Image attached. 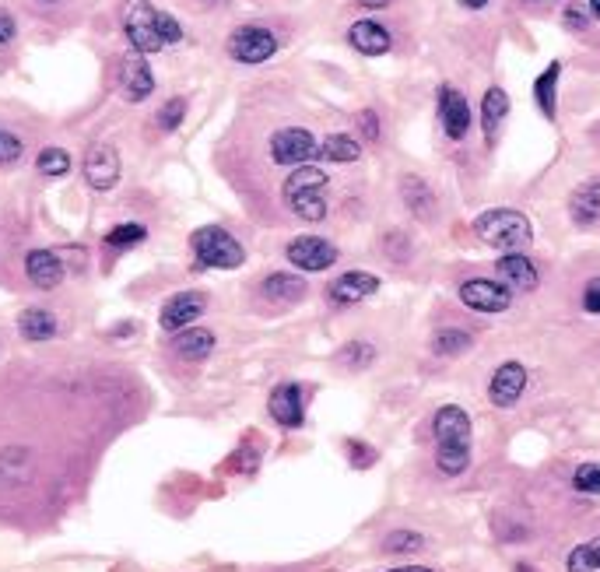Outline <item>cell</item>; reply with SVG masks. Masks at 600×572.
<instances>
[{"mask_svg": "<svg viewBox=\"0 0 600 572\" xmlns=\"http://www.w3.org/2000/svg\"><path fill=\"white\" fill-rule=\"evenodd\" d=\"M464 8H471V11H478V8H488V0H460Z\"/></svg>", "mask_w": 600, "mask_h": 572, "instance_id": "obj_42", "label": "cell"}, {"mask_svg": "<svg viewBox=\"0 0 600 572\" xmlns=\"http://www.w3.org/2000/svg\"><path fill=\"white\" fill-rule=\"evenodd\" d=\"M18 330H22L25 341H50V337L57 334V316H53L50 309L32 306L18 316Z\"/></svg>", "mask_w": 600, "mask_h": 572, "instance_id": "obj_24", "label": "cell"}, {"mask_svg": "<svg viewBox=\"0 0 600 572\" xmlns=\"http://www.w3.org/2000/svg\"><path fill=\"white\" fill-rule=\"evenodd\" d=\"M495 274H499L509 292H534L537 288V267L523 253H502L499 264H495Z\"/></svg>", "mask_w": 600, "mask_h": 572, "instance_id": "obj_18", "label": "cell"}, {"mask_svg": "<svg viewBox=\"0 0 600 572\" xmlns=\"http://www.w3.org/2000/svg\"><path fill=\"white\" fill-rule=\"evenodd\" d=\"M158 32H162V43L172 46L183 39V29H179V22L172 15H165V11H158Z\"/></svg>", "mask_w": 600, "mask_h": 572, "instance_id": "obj_36", "label": "cell"}, {"mask_svg": "<svg viewBox=\"0 0 600 572\" xmlns=\"http://www.w3.org/2000/svg\"><path fill=\"white\" fill-rule=\"evenodd\" d=\"M471 348V337L464 330H439L436 334V351L439 355H464Z\"/></svg>", "mask_w": 600, "mask_h": 572, "instance_id": "obj_30", "label": "cell"}, {"mask_svg": "<svg viewBox=\"0 0 600 572\" xmlns=\"http://www.w3.org/2000/svg\"><path fill=\"white\" fill-rule=\"evenodd\" d=\"M572 485L583 495H600V464H583L572 478Z\"/></svg>", "mask_w": 600, "mask_h": 572, "instance_id": "obj_32", "label": "cell"}, {"mask_svg": "<svg viewBox=\"0 0 600 572\" xmlns=\"http://www.w3.org/2000/svg\"><path fill=\"white\" fill-rule=\"evenodd\" d=\"M418 548H425V537L422 534H415V530H393V534H386V541H383V551H418Z\"/></svg>", "mask_w": 600, "mask_h": 572, "instance_id": "obj_31", "label": "cell"}, {"mask_svg": "<svg viewBox=\"0 0 600 572\" xmlns=\"http://www.w3.org/2000/svg\"><path fill=\"white\" fill-rule=\"evenodd\" d=\"M208 309V299H204V292H176L169 302L162 306V330L165 334H179V330L193 327V323L200 320V313Z\"/></svg>", "mask_w": 600, "mask_h": 572, "instance_id": "obj_10", "label": "cell"}, {"mask_svg": "<svg viewBox=\"0 0 600 572\" xmlns=\"http://www.w3.org/2000/svg\"><path fill=\"white\" fill-rule=\"evenodd\" d=\"M264 295L274 302H299L306 295V281L299 274H271L264 281Z\"/></svg>", "mask_w": 600, "mask_h": 572, "instance_id": "obj_26", "label": "cell"}, {"mask_svg": "<svg viewBox=\"0 0 600 572\" xmlns=\"http://www.w3.org/2000/svg\"><path fill=\"white\" fill-rule=\"evenodd\" d=\"M439 120H443L446 134H450L453 141H460V137L471 130V106H467L464 92H457L453 85L439 88Z\"/></svg>", "mask_w": 600, "mask_h": 572, "instance_id": "obj_14", "label": "cell"}, {"mask_svg": "<svg viewBox=\"0 0 600 572\" xmlns=\"http://www.w3.org/2000/svg\"><path fill=\"white\" fill-rule=\"evenodd\" d=\"M36 169L43 172V176L60 179V176H67V172H71V155H67L64 148H43V151H39V158H36Z\"/></svg>", "mask_w": 600, "mask_h": 572, "instance_id": "obj_28", "label": "cell"}, {"mask_svg": "<svg viewBox=\"0 0 600 572\" xmlns=\"http://www.w3.org/2000/svg\"><path fill=\"white\" fill-rule=\"evenodd\" d=\"M323 186H327V172H323L320 165H299V169L285 179V201L302 222H323V218H327Z\"/></svg>", "mask_w": 600, "mask_h": 572, "instance_id": "obj_3", "label": "cell"}, {"mask_svg": "<svg viewBox=\"0 0 600 572\" xmlns=\"http://www.w3.org/2000/svg\"><path fill=\"white\" fill-rule=\"evenodd\" d=\"M172 351H176L179 358H186V362H204V358L215 351V334L204 327H186L172 337Z\"/></svg>", "mask_w": 600, "mask_h": 572, "instance_id": "obj_20", "label": "cell"}, {"mask_svg": "<svg viewBox=\"0 0 600 572\" xmlns=\"http://www.w3.org/2000/svg\"><path fill=\"white\" fill-rule=\"evenodd\" d=\"M85 179L92 190H113L120 183V151L113 144H95L85 158Z\"/></svg>", "mask_w": 600, "mask_h": 572, "instance_id": "obj_12", "label": "cell"}, {"mask_svg": "<svg viewBox=\"0 0 600 572\" xmlns=\"http://www.w3.org/2000/svg\"><path fill=\"white\" fill-rule=\"evenodd\" d=\"M15 32H18V25H15V18H11V11L0 8V46H8L11 39H15Z\"/></svg>", "mask_w": 600, "mask_h": 572, "instance_id": "obj_37", "label": "cell"}, {"mask_svg": "<svg viewBox=\"0 0 600 572\" xmlns=\"http://www.w3.org/2000/svg\"><path fill=\"white\" fill-rule=\"evenodd\" d=\"M316 158H323V162H341V165L358 162V158H362V144L348 134H330L327 141L320 144V155Z\"/></svg>", "mask_w": 600, "mask_h": 572, "instance_id": "obj_25", "label": "cell"}, {"mask_svg": "<svg viewBox=\"0 0 600 572\" xmlns=\"http://www.w3.org/2000/svg\"><path fill=\"white\" fill-rule=\"evenodd\" d=\"M285 257L299 271H327V267L337 264V246L320 236H299L288 243Z\"/></svg>", "mask_w": 600, "mask_h": 572, "instance_id": "obj_9", "label": "cell"}, {"mask_svg": "<svg viewBox=\"0 0 600 572\" xmlns=\"http://www.w3.org/2000/svg\"><path fill=\"white\" fill-rule=\"evenodd\" d=\"M372 358H376V348H372V344H365V341H355V344H348V348H344L341 362L344 365H355V369H362V365H369Z\"/></svg>", "mask_w": 600, "mask_h": 572, "instance_id": "obj_34", "label": "cell"}, {"mask_svg": "<svg viewBox=\"0 0 600 572\" xmlns=\"http://www.w3.org/2000/svg\"><path fill=\"white\" fill-rule=\"evenodd\" d=\"M523 390H527V369H523L520 362H502L499 369H495L488 394H492L495 408H513L523 397Z\"/></svg>", "mask_w": 600, "mask_h": 572, "instance_id": "obj_13", "label": "cell"}, {"mask_svg": "<svg viewBox=\"0 0 600 572\" xmlns=\"http://www.w3.org/2000/svg\"><path fill=\"white\" fill-rule=\"evenodd\" d=\"M348 453H355V467H369L372 464V450L362 443H348Z\"/></svg>", "mask_w": 600, "mask_h": 572, "instance_id": "obj_40", "label": "cell"}, {"mask_svg": "<svg viewBox=\"0 0 600 572\" xmlns=\"http://www.w3.org/2000/svg\"><path fill=\"white\" fill-rule=\"evenodd\" d=\"M376 292H379V278L369 271H348L341 278H334V285H330V299L337 306H355V302L369 299Z\"/></svg>", "mask_w": 600, "mask_h": 572, "instance_id": "obj_16", "label": "cell"}, {"mask_svg": "<svg viewBox=\"0 0 600 572\" xmlns=\"http://www.w3.org/2000/svg\"><path fill=\"white\" fill-rule=\"evenodd\" d=\"M436 464L443 474H464L471 464V418L457 404L439 408L436 422Z\"/></svg>", "mask_w": 600, "mask_h": 572, "instance_id": "obj_1", "label": "cell"}, {"mask_svg": "<svg viewBox=\"0 0 600 572\" xmlns=\"http://www.w3.org/2000/svg\"><path fill=\"white\" fill-rule=\"evenodd\" d=\"M43 4H60V0H43Z\"/></svg>", "mask_w": 600, "mask_h": 572, "instance_id": "obj_46", "label": "cell"}, {"mask_svg": "<svg viewBox=\"0 0 600 572\" xmlns=\"http://www.w3.org/2000/svg\"><path fill=\"white\" fill-rule=\"evenodd\" d=\"M144 236H148V229H144V225L123 222V225H116V229L106 232V246H113V250H127V246L144 243Z\"/></svg>", "mask_w": 600, "mask_h": 572, "instance_id": "obj_29", "label": "cell"}, {"mask_svg": "<svg viewBox=\"0 0 600 572\" xmlns=\"http://www.w3.org/2000/svg\"><path fill=\"white\" fill-rule=\"evenodd\" d=\"M565 25H569V29H576V32H583L586 25H590V18H586V11H583V8H576V4H569V8H565Z\"/></svg>", "mask_w": 600, "mask_h": 572, "instance_id": "obj_39", "label": "cell"}, {"mask_svg": "<svg viewBox=\"0 0 600 572\" xmlns=\"http://www.w3.org/2000/svg\"><path fill=\"white\" fill-rule=\"evenodd\" d=\"M569 211L579 225H593L600 218V176H590L586 183H579L572 190Z\"/></svg>", "mask_w": 600, "mask_h": 572, "instance_id": "obj_21", "label": "cell"}, {"mask_svg": "<svg viewBox=\"0 0 600 572\" xmlns=\"http://www.w3.org/2000/svg\"><path fill=\"white\" fill-rule=\"evenodd\" d=\"M558 78H562V64L551 60V64L541 71V78L534 81L537 106H541V113L548 116V120H555V113H558Z\"/></svg>", "mask_w": 600, "mask_h": 572, "instance_id": "obj_23", "label": "cell"}, {"mask_svg": "<svg viewBox=\"0 0 600 572\" xmlns=\"http://www.w3.org/2000/svg\"><path fill=\"white\" fill-rule=\"evenodd\" d=\"M271 418L281 429H299L302 418H306V404H302V387L299 383H281L271 394Z\"/></svg>", "mask_w": 600, "mask_h": 572, "instance_id": "obj_15", "label": "cell"}, {"mask_svg": "<svg viewBox=\"0 0 600 572\" xmlns=\"http://www.w3.org/2000/svg\"><path fill=\"white\" fill-rule=\"evenodd\" d=\"M348 43L355 46L362 57H383V53L390 50L393 39L379 22H355L348 29Z\"/></svg>", "mask_w": 600, "mask_h": 572, "instance_id": "obj_19", "label": "cell"}, {"mask_svg": "<svg viewBox=\"0 0 600 572\" xmlns=\"http://www.w3.org/2000/svg\"><path fill=\"white\" fill-rule=\"evenodd\" d=\"M460 302L474 313H506L513 306V292L502 281L488 278H471L460 285Z\"/></svg>", "mask_w": 600, "mask_h": 572, "instance_id": "obj_8", "label": "cell"}, {"mask_svg": "<svg viewBox=\"0 0 600 572\" xmlns=\"http://www.w3.org/2000/svg\"><path fill=\"white\" fill-rule=\"evenodd\" d=\"M120 88L127 102H144L151 92H155V74L148 67V57L137 50H130L127 57L120 60Z\"/></svg>", "mask_w": 600, "mask_h": 572, "instance_id": "obj_11", "label": "cell"}, {"mask_svg": "<svg viewBox=\"0 0 600 572\" xmlns=\"http://www.w3.org/2000/svg\"><path fill=\"white\" fill-rule=\"evenodd\" d=\"M565 569L569 572H600V537H593V541H583L579 548H572Z\"/></svg>", "mask_w": 600, "mask_h": 572, "instance_id": "obj_27", "label": "cell"}, {"mask_svg": "<svg viewBox=\"0 0 600 572\" xmlns=\"http://www.w3.org/2000/svg\"><path fill=\"white\" fill-rule=\"evenodd\" d=\"M278 53V36L264 25H243L229 36V57L239 64H264Z\"/></svg>", "mask_w": 600, "mask_h": 572, "instance_id": "obj_6", "label": "cell"}, {"mask_svg": "<svg viewBox=\"0 0 600 572\" xmlns=\"http://www.w3.org/2000/svg\"><path fill=\"white\" fill-rule=\"evenodd\" d=\"M590 11H593V18H600V0H590Z\"/></svg>", "mask_w": 600, "mask_h": 572, "instance_id": "obj_45", "label": "cell"}, {"mask_svg": "<svg viewBox=\"0 0 600 572\" xmlns=\"http://www.w3.org/2000/svg\"><path fill=\"white\" fill-rule=\"evenodd\" d=\"M22 158V137L0 130V165H15Z\"/></svg>", "mask_w": 600, "mask_h": 572, "instance_id": "obj_35", "label": "cell"}, {"mask_svg": "<svg viewBox=\"0 0 600 572\" xmlns=\"http://www.w3.org/2000/svg\"><path fill=\"white\" fill-rule=\"evenodd\" d=\"M193 257L200 267H215V271H236L243 267L246 250L232 232H225L222 225H204L190 236Z\"/></svg>", "mask_w": 600, "mask_h": 572, "instance_id": "obj_4", "label": "cell"}, {"mask_svg": "<svg viewBox=\"0 0 600 572\" xmlns=\"http://www.w3.org/2000/svg\"><path fill=\"white\" fill-rule=\"evenodd\" d=\"M390 572H432V569H425V565H404V569H390Z\"/></svg>", "mask_w": 600, "mask_h": 572, "instance_id": "obj_44", "label": "cell"}, {"mask_svg": "<svg viewBox=\"0 0 600 572\" xmlns=\"http://www.w3.org/2000/svg\"><path fill=\"white\" fill-rule=\"evenodd\" d=\"M25 274H29V281L36 288H43V292H50V288L64 285V260L57 257L53 250H32L29 257H25Z\"/></svg>", "mask_w": 600, "mask_h": 572, "instance_id": "obj_17", "label": "cell"}, {"mask_svg": "<svg viewBox=\"0 0 600 572\" xmlns=\"http://www.w3.org/2000/svg\"><path fill=\"white\" fill-rule=\"evenodd\" d=\"M362 127H365V134H369V137H376V134H379V120L369 113V109H365V113H362Z\"/></svg>", "mask_w": 600, "mask_h": 572, "instance_id": "obj_41", "label": "cell"}, {"mask_svg": "<svg viewBox=\"0 0 600 572\" xmlns=\"http://www.w3.org/2000/svg\"><path fill=\"white\" fill-rule=\"evenodd\" d=\"M474 232H478L481 243H488L492 250L502 253H523L530 246V239H534L527 215H520L513 208H492L485 215H478Z\"/></svg>", "mask_w": 600, "mask_h": 572, "instance_id": "obj_2", "label": "cell"}, {"mask_svg": "<svg viewBox=\"0 0 600 572\" xmlns=\"http://www.w3.org/2000/svg\"><path fill=\"white\" fill-rule=\"evenodd\" d=\"M183 116H186V99H169L162 106V113H158V127L176 130L179 123H183Z\"/></svg>", "mask_w": 600, "mask_h": 572, "instance_id": "obj_33", "label": "cell"}, {"mask_svg": "<svg viewBox=\"0 0 600 572\" xmlns=\"http://www.w3.org/2000/svg\"><path fill=\"white\" fill-rule=\"evenodd\" d=\"M320 155V144L309 134L306 127H285L271 137V158L278 165H295L299 169L302 162H313Z\"/></svg>", "mask_w": 600, "mask_h": 572, "instance_id": "obj_7", "label": "cell"}, {"mask_svg": "<svg viewBox=\"0 0 600 572\" xmlns=\"http://www.w3.org/2000/svg\"><path fill=\"white\" fill-rule=\"evenodd\" d=\"M583 306H586V313H600V278H593L590 285H586Z\"/></svg>", "mask_w": 600, "mask_h": 572, "instance_id": "obj_38", "label": "cell"}, {"mask_svg": "<svg viewBox=\"0 0 600 572\" xmlns=\"http://www.w3.org/2000/svg\"><path fill=\"white\" fill-rule=\"evenodd\" d=\"M358 4H362V8H386L390 0H358Z\"/></svg>", "mask_w": 600, "mask_h": 572, "instance_id": "obj_43", "label": "cell"}, {"mask_svg": "<svg viewBox=\"0 0 600 572\" xmlns=\"http://www.w3.org/2000/svg\"><path fill=\"white\" fill-rule=\"evenodd\" d=\"M123 32H127L130 50L137 53H158L162 50V32H158V11L148 0H123Z\"/></svg>", "mask_w": 600, "mask_h": 572, "instance_id": "obj_5", "label": "cell"}, {"mask_svg": "<svg viewBox=\"0 0 600 572\" xmlns=\"http://www.w3.org/2000/svg\"><path fill=\"white\" fill-rule=\"evenodd\" d=\"M509 116V95L502 88H488L485 99H481V130H485V141H495Z\"/></svg>", "mask_w": 600, "mask_h": 572, "instance_id": "obj_22", "label": "cell"}]
</instances>
